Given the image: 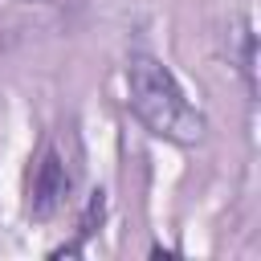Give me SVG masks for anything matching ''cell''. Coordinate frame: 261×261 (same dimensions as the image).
<instances>
[{"label":"cell","mask_w":261,"mask_h":261,"mask_svg":"<svg viewBox=\"0 0 261 261\" xmlns=\"http://www.w3.org/2000/svg\"><path fill=\"white\" fill-rule=\"evenodd\" d=\"M102 216H106V192L98 188V192H90V200H86V212H82V220H77V241H69V245H61V249H53L49 257H77L82 253V245L94 237V228L102 224Z\"/></svg>","instance_id":"3"},{"label":"cell","mask_w":261,"mask_h":261,"mask_svg":"<svg viewBox=\"0 0 261 261\" xmlns=\"http://www.w3.org/2000/svg\"><path fill=\"white\" fill-rule=\"evenodd\" d=\"M37 4H53V0H37Z\"/></svg>","instance_id":"5"},{"label":"cell","mask_w":261,"mask_h":261,"mask_svg":"<svg viewBox=\"0 0 261 261\" xmlns=\"http://www.w3.org/2000/svg\"><path fill=\"white\" fill-rule=\"evenodd\" d=\"M69 192H73V175H69L61 151L45 147L41 159L33 163V171H29V216L33 220H53L65 208Z\"/></svg>","instance_id":"2"},{"label":"cell","mask_w":261,"mask_h":261,"mask_svg":"<svg viewBox=\"0 0 261 261\" xmlns=\"http://www.w3.org/2000/svg\"><path fill=\"white\" fill-rule=\"evenodd\" d=\"M241 49H237V69H241V82H245V94L249 102L257 98V33L249 24V16H241Z\"/></svg>","instance_id":"4"},{"label":"cell","mask_w":261,"mask_h":261,"mask_svg":"<svg viewBox=\"0 0 261 261\" xmlns=\"http://www.w3.org/2000/svg\"><path fill=\"white\" fill-rule=\"evenodd\" d=\"M126 106L130 114L163 143L196 147L208 135L204 110L184 94L179 77L155 57V53H130L126 57Z\"/></svg>","instance_id":"1"}]
</instances>
